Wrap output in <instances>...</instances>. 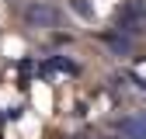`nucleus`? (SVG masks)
Here are the masks:
<instances>
[{
	"instance_id": "obj_1",
	"label": "nucleus",
	"mask_w": 146,
	"mask_h": 139,
	"mask_svg": "<svg viewBox=\"0 0 146 139\" xmlns=\"http://www.w3.org/2000/svg\"><path fill=\"white\" fill-rule=\"evenodd\" d=\"M25 21H28L31 28H56V24H59V11L35 0V4L25 7Z\"/></svg>"
},
{
	"instance_id": "obj_2",
	"label": "nucleus",
	"mask_w": 146,
	"mask_h": 139,
	"mask_svg": "<svg viewBox=\"0 0 146 139\" xmlns=\"http://www.w3.org/2000/svg\"><path fill=\"white\" fill-rule=\"evenodd\" d=\"M118 28H125V31H143L146 28V4H143V0H132V4L122 11Z\"/></svg>"
},
{
	"instance_id": "obj_3",
	"label": "nucleus",
	"mask_w": 146,
	"mask_h": 139,
	"mask_svg": "<svg viewBox=\"0 0 146 139\" xmlns=\"http://www.w3.org/2000/svg\"><path fill=\"white\" fill-rule=\"evenodd\" d=\"M118 132L125 139H146V122L143 118H125L122 125H118Z\"/></svg>"
},
{
	"instance_id": "obj_4",
	"label": "nucleus",
	"mask_w": 146,
	"mask_h": 139,
	"mask_svg": "<svg viewBox=\"0 0 146 139\" xmlns=\"http://www.w3.org/2000/svg\"><path fill=\"white\" fill-rule=\"evenodd\" d=\"M108 45H111L115 52H129V42H125V38H118V35H111V38H108Z\"/></svg>"
}]
</instances>
